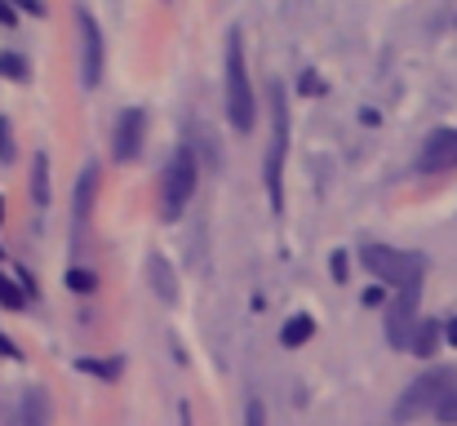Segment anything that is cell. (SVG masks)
<instances>
[{"instance_id": "obj_1", "label": "cell", "mask_w": 457, "mask_h": 426, "mask_svg": "<svg viewBox=\"0 0 457 426\" xmlns=\"http://www.w3.org/2000/svg\"><path fill=\"white\" fill-rule=\"evenodd\" d=\"M227 121L236 134H249L258 121V103L249 89V71H245V40L240 31L227 36Z\"/></svg>"}, {"instance_id": "obj_2", "label": "cell", "mask_w": 457, "mask_h": 426, "mask_svg": "<svg viewBox=\"0 0 457 426\" xmlns=\"http://www.w3.org/2000/svg\"><path fill=\"white\" fill-rule=\"evenodd\" d=\"M453 387H457V373L449 369V364L427 369V373L413 378L409 391L395 400V422H413V418H422V413H436V409L453 396Z\"/></svg>"}, {"instance_id": "obj_3", "label": "cell", "mask_w": 457, "mask_h": 426, "mask_svg": "<svg viewBox=\"0 0 457 426\" xmlns=\"http://www.w3.org/2000/svg\"><path fill=\"white\" fill-rule=\"evenodd\" d=\"M195 182H200V164H195L191 146H178L173 160L164 164V178H160V218L164 222L182 218V209L195 196Z\"/></svg>"}, {"instance_id": "obj_4", "label": "cell", "mask_w": 457, "mask_h": 426, "mask_svg": "<svg viewBox=\"0 0 457 426\" xmlns=\"http://www.w3.org/2000/svg\"><path fill=\"white\" fill-rule=\"evenodd\" d=\"M285 146H289V107H285V85H271V146H267V196L271 209H285Z\"/></svg>"}, {"instance_id": "obj_5", "label": "cell", "mask_w": 457, "mask_h": 426, "mask_svg": "<svg viewBox=\"0 0 457 426\" xmlns=\"http://www.w3.org/2000/svg\"><path fill=\"white\" fill-rule=\"evenodd\" d=\"M360 263H364V271H373L382 284H395V288L409 284L413 276H427V258L400 254V249H386V245H364Z\"/></svg>"}, {"instance_id": "obj_6", "label": "cell", "mask_w": 457, "mask_h": 426, "mask_svg": "<svg viewBox=\"0 0 457 426\" xmlns=\"http://www.w3.org/2000/svg\"><path fill=\"white\" fill-rule=\"evenodd\" d=\"M418 297H422V276H413L409 284L395 288V302L386 311V342L400 351V347H413V333H418Z\"/></svg>"}, {"instance_id": "obj_7", "label": "cell", "mask_w": 457, "mask_h": 426, "mask_svg": "<svg viewBox=\"0 0 457 426\" xmlns=\"http://www.w3.org/2000/svg\"><path fill=\"white\" fill-rule=\"evenodd\" d=\"M76 31H80V85L98 89L103 80V31L89 9H76Z\"/></svg>"}, {"instance_id": "obj_8", "label": "cell", "mask_w": 457, "mask_h": 426, "mask_svg": "<svg viewBox=\"0 0 457 426\" xmlns=\"http://www.w3.org/2000/svg\"><path fill=\"white\" fill-rule=\"evenodd\" d=\"M143 138H147V112H143V107H129V112H120V121H116V129H112V155H116L120 164L138 160Z\"/></svg>"}, {"instance_id": "obj_9", "label": "cell", "mask_w": 457, "mask_h": 426, "mask_svg": "<svg viewBox=\"0 0 457 426\" xmlns=\"http://www.w3.org/2000/svg\"><path fill=\"white\" fill-rule=\"evenodd\" d=\"M449 169H457V129H436L422 142L418 173H449Z\"/></svg>"}, {"instance_id": "obj_10", "label": "cell", "mask_w": 457, "mask_h": 426, "mask_svg": "<svg viewBox=\"0 0 457 426\" xmlns=\"http://www.w3.org/2000/svg\"><path fill=\"white\" fill-rule=\"evenodd\" d=\"M94 196H98V164H89L76 182V245L85 240L89 231V218H94Z\"/></svg>"}, {"instance_id": "obj_11", "label": "cell", "mask_w": 457, "mask_h": 426, "mask_svg": "<svg viewBox=\"0 0 457 426\" xmlns=\"http://www.w3.org/2000/svg\"><path fill=\"white\" fill-rule=\"evenodd\" d=\"M147 280H152L160 302H173V297H178V271L169 267L164 254H152V258H147Z\"/></svg>"}, {"instance_id": "obj_12", "label": "cell", "mask_w": 457, "mask_h": 426, "mask_svg": "<svg viewBox=\"0 0 457 426\" xmlns=\"http://www.w3.org/2000/svg\"><path fill=\"white\" fill-rule=\"evenodd\" d=\"M440 338H445V324L440 320H422L418 324V333H413V355H436V347H440Z\"/></svg>"}, {"instance_id": "obj_13", "label": "cell", "mask_w": 457, "mask_h": 426, "mask_svg": "<svg viewBox=\"0 0 457 426\" xmlns=\"http://www.w3.org/2000/svg\"><path fill=\"white\" fill-rule=\"evenodd\" d=\"M311 333H315V320H311V315H294V320L280 329V342H285V347H303Z\"/></svg>"}, {"instance_id": "obj_14", "label": "cell", "mask_w": 457, "mask_h": 426, "mask_svg": "<svg viewBox=\"0 0 457 426\" xmlns=\"http://www.w3.org/2000/svg\"><path fill=\"white\" fill-rule=\"evenodd\" d=\"M22 422H27V426H45V422H49V405H45V391H27V405H22Z\"/></svg>"}, {"instance_id": "obj_15", "label": "cell", "mask_w": 457, "mask_h": 426, "mask_svg": "<svg viewBox=\"0 0 457 426\" xmlns=\"http://www.w3.org/2000/svg\"><path fill=\"white\" fill-rule=\"evenodd\" d=\"M31 200H36V205L49 200V164H45V155L31 160Z\"/></svg>"}, {"instance_id": "obj_16", "label": "cell", "mask_w": 457, "mask_h": 426, "mask_svg": "<svg viewBox=\"0 0 457 426\" xmlns=\"http://www.w3.org/2000/svg\"><path fill=\"white\" fill-rule=\"evenodd\" d=\"M76 369H80V373H98V378H112V382H116L125 364L112 355V360H76Z\"/></svg>"}, {"instance_id": "obj_17", "label": "cell", "mask_w": 457, "mask_h": 426, "mask_svg": "<svg viewBox=\"0 0 457 426\" xmlns=\"http://www.w3.org/2000/svg\"><path fill=\"white\" fill-rule=\"evenodd\" d=\"M22 302H27V293L9 280V276H0V306H22Z\"/></svg>"}, {"instance_id": "obj_18", "label": "cell", "mask_w": 457, "mask_h": 426, "mask_svg": "<svg viewBox=\"0 0 457 426\" xmlns=\"http://www.w3.org/2000/svg\"><path fill=\"white\" fill-rule=\"evenodd\" d=\"M0 71H4V76H13V80H27V76H31V71H27V63H22L18 54H0Z\"/></svg>"}, {"instance_id": "obj_19", "label": "cell", "mask_w": 457, "mask_h": 426, "mask_svg": "<svg viewBox=\"0 0 457 426\" xmlns=\"http://www.w3.org/2000/svg\"><path fill=\"white\" fill-rule=\"evenodd\" d=\"M67 288H76V293H94L98 280H94V271H67Z\"/></svg>"}, {"instance_id": "obj_20", "label": "cell", "mask_w": 457, "mask_h": 426, "mask_svg": "<svg viewBox=\"0 0 457 426\" xmlns=\"http://www.w3.org/2000/svg\"><path fill=\"white\" fill-rule=\"evenodd\" d=\"M436 418H440L445 426H457V387H453V396H449V400L436 409Z\"/></svg>"}, {"instance_id": "obj_21", "label": "cell", "mask_w": 457, "mask_h": 426, "mask_svg": "<svg viewBox=\"0 0 457 426\" xmlns=\"http://www.w3.org/2000/svg\"><path fill=\"white\" fill-rule=\"evenodd\" d=\"M262 422H267L262 405H258V400H249V409H245V426H262Z\"/></svg>"}, {"instance_id": "obj_22", "label": "cell", "mask_w": 457, "mask_h": 426, "mask_svg": "<svg viewBox=\"0 0 457 426\" xmlns=\"http://www.w3.org/2000/svg\"><path fill=\"white\" fill-rule=\"evenodd\" d=\"M13 155V142H9V121H0V160Z\"/></svg>"}, {"instance_id": "obj_23", "label": "cell", "mask_w": 457, "mask_h": 426, "mask_svg": "<svg viewBox=\"0 0 457 426\" xmlns=\"http://www.w3.org/2000/svg\"><path fill=\"white\" fill-rule=\"evenodd\" d=\"M0 22H4V27H13V22H18V9H13L9 0H0Z\"/></svg>"}, {"instance_id": "obj_24", "label": "cell", "mask_w": 457, "mask_h": 426, "mask_svg": "<svg viewBox=\"0 0 457 426\" xmlns=\"http://www.w3.org/2000/svg\"><path fill=\"white\" fill-rule=\"evenodd\" d=\"M333 280L346 284V258H342V254H333Z\"/></svg>"}, {"instance_id": "obj_25", "label": "cell", "mask_w": 457, "mask_h": 426, "mask_svg": "<svg viewBox=\"0 0 457 426\" xmlns=\"http://www.w3.org/2000/svg\"><path fill=\"white\" fill-rule=\"evenodd\" d=\"M445 338H449V342H453V347H457V315H453V320H449V324H445Z\"/></svg>"}, {"instance_id": "obj_26", "label": "cell", "mask_w": 457, "mask_h": 426, "mask_svg": "<svg viewBox=\"0 0 457 426\" xmlns=\"http://www.w3.org/2000/svg\"><path fill=\"white\" fill-rule=\"evenodd\" d=\"M22 9H27V13H45V4H40V0H22Z\"/></svg>"}, {"instance_id": "obj_27", "label": "cell", "mask_w": 457, "mask_h": 426, "mask_svg": "<svg viewBox=\"0 0 457 426\" xmlns=\"http://www.w3.org/2000/svg\"><path fill=\"white\" fill-rule=\"evenodd\" d=\"M0 213H4V200H0Z\"/></svg>"}]
</instances>
